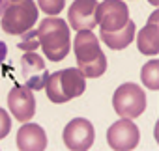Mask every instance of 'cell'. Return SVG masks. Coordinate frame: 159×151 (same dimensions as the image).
Masks as SVG:
<instances>
[{
    "label": "cell",
    "mask_w": 159,
    "mask_h": 151,
    "mask_svg": "<svg viewBox=\"0 0 159 151\" xmlns=\"http://www.w3.org/2000/svg\"><path fill=\"white\" fill-rule=\"evenodd\" d=\"M28 36L36 37L39 47L45 52V58L51 62H60L69 54L71 37L66 21L58 17H47L39 23L36 30H28Z\"/></svg>",
    "instance_id": "1"
},
{
    "label": "cell",
    "mask_w": 159,
    "mask_h": 151,
    "mask_svg": "<svg viewBox=\"0 0 159 151\" xmlns=\"http://www.w3.org/2000/svg\"><path fill=\"white\" fill-rule=\"evenodd\" d=\"M75 58L77 69L84 75V79H98L107 71V56L101 50L99 39L92 30H79L75 36Z\"/></svg>",
    "instance_id": "2"
},
{
    "label": "cell",
    "mask_w": 159,
    "mask_h": 151,
    "mask_svg": "<svg viewBox=\"0 0 159 151\" xmlns=\"http://www.w3.org/2000/svg\"><path fill=\"white\" fill-rule=\"evenodd\" d=\"M49 101L52 103H67L75 97H81L86 90V79L84 75L75 69V67H67L62 71H54L52 75L47 77L45 88Z\"/></svg>",
    "instance_id": "3"
},
{
    "label": "cell",
    "mask_w": 159,
    "mask_h": 151,
    "mask_svg": "<svg viewBox=\"0 0 159 151\" xmlns=\"http://www.w3.org/2000/svg\"><path fill=\"white\" fill-rule=\"evenodd\" d=\"M38 21V6L34 0H17V2H10L6 11L2 13L0 24L2 30L10 36H23Z\"/></svg>",
    "instance_id": "4"
},
{
    "label": "cell",
    "mask_w": 159,
    "mask_h": 151,
    "mask_svg": "<svg viewBox=\"0 0 159 151\" xmlns=\"http://www.w3.org/2000/svg\"><path fill=\"white\" fill-rule=\"evenodd\" d=\"M112 106L120 118L135 119L146 108V93L135 82H125L116 88L112 95Z\"/></svg>",
    "instance_id": "5"
},
{
    "label": "cell",
    "mask_w": 159,
    "mask_h": 151,
    "mask_svg": "<svg viewBox=\"0 0 159 151\" xmlns=\"http://www.w3.org/2000/svg\"><path fill=\"white\" fill-rule=\"evenodd\" d=\"M62 138H64V144H66L67 149L86 151L94 144L96 131H94V125L88 119H84V118H75V119H71L64 127Z\"/></svg>",
    "instance_id": "6"
},
{
    "label": "cell",
    "mask_w": 159,
    "mask_h": 151,
    "mask_svg": "<svg viewBox=\"0 0 159 151\" xmlns=\"http://www.w3.org/2000/svg\"><path fill=\"white\" fill-rule=\"evenodd\" d=\"M129 10L124 0H103L98 4V24L101 32H114L127 24Z\"/></svg>",
    "instance_id": "7"
},
{
    "label": "cell",
    "mask_w": 159,
    "mask_h": 151,
    "mask_svg": "<svg viewBox=\"0 0 159 151\" xmlns=\"http://www.w3.org/2000/svg\"><path fill=\"white\" fill-rule=\"evenodd\" d=\"M139 140H140L139 127L135 125L133 119H127V118L118 119L107 131V144L112 149H118V151L135 149L139 145Z\"/></svg>",
    "instance_id": "8"
},
{
    "label": "cell",
    "mask_w": 159,
    "mask_h": 151,
    "mask_svg": "<svg viewBox=\"0 0 159 151\" xmlns=\"http://www.w3.org/2000/svg\"><path fill=\"white\" fill-rule=\"evenodd\" d=\"M21 77L25 80V86L30 90H43L49 71L45 67V60L36 54L34 50H26V54L21 58Z\"/></svg>",
    "instance_id": "9"
},
{
    "label": "cell",
    "mask_w": 159,
    "mask_h": 151,
    "mask_svg": "<svg viewBox=\"0 0 159 151\" xmlns=\"http://www.w3.org/2000/svg\"><path fill=\"white\" fill-rule=\"evenodd\" d=\"M8 106L17 121H30L36 114V97L30 88L15 84L8 93Z\"/></svg>",
    "instance_id": "10"
},
{
    "label": "cell",
    "mask_w": 159,
    "mask_h": 151,
    "mask_svg": "<svg viewBox=\"0 0 159 151\" xmlns=\"http://www.w3.org/2000/svg\"><path fill=\"white\" fill-rule=\"evenodd\" d=\"M67 21L73 30H92L98 24V0H75L69 6Z\"/></svg>",
    "instance_id": "11"
},
{
    "label": "cell",
    "mask_w": 159,
    "mask_h": 151,
    "mask_svg": "<svg viewBox=\"0 0 159 151\" xmlns=\"http://www.w3.org/2000/svg\"><path fill=\"white\" fill-rule=\"evenodd\" d=\"M17 147L21 151H43L47 147V134L41 125L26 123L17 131Z\"/></svg>",
    "instance_id": "12"
},
{
    "label": "cell",
    "mask_w": 159,
    "mask_h": 151,
    "mask_svg": "<svg viewBox=\"0 0 159 151\" xmlns=\"http://www.w3.org/2000/svg\"><path fill=\"white\" fill-rule=\"evenodd\" d=\"M157 21H159V11H153L148 24L139 32V37H137V47L146 56H155L159 52V26H157Z\"/></svg>",
    "instance_id": "13"
},
{
    "label": "cell",
    "mask_w": 159,
    "mask_h": 151,
    "mask_svg": "<svg viewBox=\"0 0 159 151\" xmlns=\"http://www.w3.org/2000/svg\"><path fill=\"white\" fill-rule=\"evenodd\" d=\"M135 23L129 19L127 24L120 30H114V32H101V39L105 41V45L112 50H122L125 49L127 45H131V41L135 39Z\"/></svg>",
    "instance_id": "14"
},
{
    "label": "cell",
    "mask_w": 159,
    "mask_h": 151,
    "mask_svg": "<svg viewBox=\"0 0 159 151\" xmlns=\"http://www.w3.org/2000/svg\"><path fill=\"white\" fill-rule=\"evenodd\" d=\"M140 79L148 90L152 92L159 90V60H150L148 63H144L140 71Z\"/></svg>",
    "instance_id": "15"
},
{
    "label": "cell",
    "mask_w": 159,
    "mask_h": 151,
    "mask_svg": "<svg viewBox=\"0 0 159 151\" xmlns=\"http://www.w3.org/2000/svg\"><path fill=\"white\" fill-rule=\"evenodd\" d=\"M66 0H38V6L45 15H58L64 10Z\"/></svg>",
    "instance_id": "16"
},
{
    "label": "cell",
    "mask_w": 159,
    "mask_h": 151,
    "mask_svg": "<svg viewBox=\"0 0 159 151\" xmlns=\"http://www.w3.org/2000/svg\"><path fill=\"white\" fill-rule=\"evenodd\" d=\"M10 131H11V119L4 108H0V140L6 138L10 134Z\"/></svg>",
    "instance_id": "17"
},
{
    "label": "cell",
    "mask_w": 159,
    "mask_h": 151,
    "mask_svg": "<svg viewBox=\"0 0 159 151\" xmlns=\"http://www.w3.org/2000/svg\"><path fill=\"white\" fill-rule=\"evenodd\" d=\"M6 56H8V45L4 41H0V65H2V62L6 60Z\"/></svg>",
    "instance_id": "18"
},
{
    "label": "cell",
    "mask_w": 159,
    "mask_h": 151,
    "mask_svg": "<svg viewBox=\"0 0 159 151\" xmlns=\"http://www.w3.org/2000/svg\"><path fill=\"white\" fill-rule=\"evenodd\" d=\"M8 6H10V0H0V17H2V13L6 11Z\"/></svg>",
    "instance_id": "19"
},
{
    "label": "cell",
    "mask_w": 159,
    "mask_h": 151,
    "mask_svg": "<svg viewBox=\"0 0 159 151\" xmlns=\"http://www.w3.org/2000/svg\"><path fill=\"white\" fill-rule=\"evenodd\" d=\"M150 4H153V6H157V4H159V0H150Z\"/></svg>",
    "instance_id": "20"
},
{
    "label": "cell",
    "mask_w": 159,
    "mask_h": 151,
    "mask_svg": "<svg viewBox=\"0 0 159 151\" xmlns=\"http://www.w3.org/2000/svg\"><path fill=\"white\" fill-rule=\"evenodd\" d=\"M10 2H17V0H10Z\"/></svg>",
    "instance_id": "21"
}]
</instances>
